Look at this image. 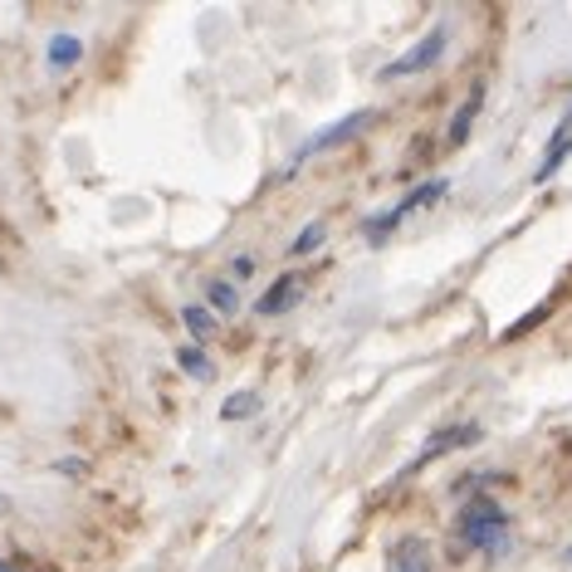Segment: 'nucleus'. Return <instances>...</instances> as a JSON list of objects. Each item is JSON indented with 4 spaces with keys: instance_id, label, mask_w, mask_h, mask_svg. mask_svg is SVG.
I'll return each instance as SVG.
<instances>
[{
    "instance_id": "obj_1",
    "label": "nucleus",
    "mask_w": 572,
    "mask_h": 572,
    "mask_svg": "<svg viewBox=\"0 0 572 572\" xmlns=\"http://www.w3.org/2000/svg\"><path fill=\"white\" fill-rule=\"evenodd\" d=\"M455 543L484 558H504L514 549V524H509V509L500 500H470L455 519Z\"/></svg>"
},
{
    "instance_id": "obj_11",
    "label": "nucleus",
    "mask_w": 572,
    "mask_h": 572,
    "mask_svg": "<svg viewBox=\"0 0 572 572\" xmlns=\"http://www.w3.org/2000/svg\"><path fill=\"white\" fill-rule=\"evenodd\" d=\"M181 323H186V333H191V338H196V347H201V343L210 338V333L220 328V318L210 314L206 304H186V308H181Z\"/></svg>"
},
{
    "instance_id": "obj_5",
    "label": "nucleus",
    "mask_w": 572,
    "mask_h": 572,
    "mask_svg": "<svg viewBox=\"0 0 572 572\" xmlns=\"http://www.w3.org/2000/svg\"><path fill=\"white\" fill-rule=\"evenodd\" d=\"M484 93H490V83H484V79L470 83L465 103L455 108L451 128H445V138H451V147H465V142H470V132H475V118H480V108H484Z\"/></svg>"
},
{
    "instance_id": "obj_7",
    "label": "nucleus",
    "mask_w": 572,
    "mask_h": 572,
    "mask_svg": "<svg viewBox=\"0 0 572 572\" xmlns=\"http://www.w3.org/2000/svg\"><path fill=\"white\" fill-rule=\"evenodd\" d=\"M387 572H435L431 543H421V539H396L392 549H387Z\"/></svg>"
},
{
    "instance_id": "obj_6",
    "label": "nucleus",
    "mask_w": 572,
    "mask_h": 572,
    "mask_svg": "<svg viewBox=\"0 0 572 572\" xmlns=\"http://www.w3.org/2000/svg\"><path fill=\"white\" fill-rule=\"evenodd\" d=\"M298 294H304V284H298V275H279L265 294H259L255 314H259V318H279V314H289V308L298 304Z\"/></svg>"
},
{
    "instance_id": "obj_4",
    "label": "nucleus",
    "mask_w": 572,
    "mask_h": 572,
    "mask_svg": "<svg viewBox=\"0 0 572 572\" xmlns=\"http://www.w3.org/2000/svg\"><path fill=\"white\" fill-rule=\"evenodd\" d=\"M372 122H382V114H377V108H357V114H347L343 122H328V128H318L314 138H308V142H304V147H298V152H294L289 171H298V167H304V161L314 157V152H323V147H343V142H353L357 132H367V128H372ZM289 171H284V177H289Z\"/></svg>"
},
{
    "instance_id": "obj_14",
    "label": "nucleus",
    "mask_w": 572,
    "mask_h": 572,
    "mask_svg": "<svg viewBox=\"0 0 572 572\" xmlns=\"http://www.w3.org/2000/svg\"><path fill=\"white\" fill-rule=\"evenodd\" d=\"M177 367L186 372V377H196V382H210V372H216V367H210V357L196 343H186L181 353H177Z\"/></svg>"
},
{
    "instance_id": "obj_17",
    "label": "nucleus",
    "mask_w": 572,
    "mask_h": 572,
    "mask_svg": "<svg viewBox=\"0 0 572 572\" xmlns=\"http://www.w3.org/2000/svg\"><path fill=\"white\" fill-rule=\"evenodd\" d=\"M563 563H568V568H572V543H568V549H563Z\"/></svg>"
},
{
    "instance_id": "obj_2",
    "label": "nucleus",
    "mask_w": 572,
    "mask_h": 572,
    "mask_svg": "<svg viewBox=\"0 0 572 572\" xmlns=\"http://www.w3.org/2000/svg\"><path fill=\"white\" fill-rule=\"evenodd\" d=\"M445 49H451V24H431L421 40L406 49V55H396L392 65H382L377 69V79L382 83H402V79H416V73H426V69H435L445 59Z\"/></svg>"
},
{
    "instance_id": "obj_12",
    "label": "nucleus",
    "mask_w": 572,
    "mask_h": 572,
    "mask_svg": "<svg viewBox=\"0 0 572 572\" xmlns=\"http://www.w3.org/2000/svg\"><path fill=\"white\" fill-rule=\"evenodd\" d=\"M259 412V392L255 387H245V392H235L220 402V421H245V416H255Z\"/></svg>"
},
{
    "instance_id": "obj_16",
    "label": "nucleus",
    "mask_w": 572,
    "mask_h": 572,
    "mask_svg": "<svg viewBox=\"0 0 572 572\" xmlns=\"http://www.w3.org/2000/svg\"><path fill=\"white\" fill-rule=\"evenodd\" d=\"M59 475H83V460H59Z\"/></svg>"
},
{
    "instance_id": "obj_13",
    "label": "nucleus",
    "mask_w": 572,
    "mask_h": 572,
    "mask_svg": "<svg viewBox=\"0 0 572 572\" xmlns=\"http://www.w3.org/2000/svg\"><path fill=\"white\" fill-rule=\"evenodd\" d=\"M323 240H328V226H323V220H308V226L289 240V255H294V259H304V255H314Z\"/></svg>"
},
{
    "instance_id": "obj_3",
    "label": "nucleus",
    "mask_w": 572,
    "mask_h": 572,
    "mask_svg": "<svg viewBox=\"0 0 572 572\" xmlns=\"http://www.w3.org/2000/svg\"><path fill=\"white\" fill-rule=\"evenodd\" d=\"M445 191H451V181H445V177H431V181H421V186H412V191H406L402 196V201H396L392 210H387V216H372L367 220V226H363V235H367V245H382V240H387V235L396 230V226H402V220L406 216H412V210H426V206H435V201H441V196Z\"/></svg>"
},
{
    "instance_id": "obj_10",
    "label": "nucleus",
    "mask_w": 572,
    "mask_h": 572,
    "mask_svg": "<svg viewBox=\"0 0 572 572\" xmlns=\"http://www.w3.org/2000/svg\"><path fill=\"white\" fill-rule=\"evenodd\" d=\"M45 59H49V69H73L83 59V40L79 34H55L45 49Z\"/></svg>"
},
{
    "instance_id": "obj_9",
    "label": "nucleus",
    "mask_w": 572,
    "mask_h": 572,
    "mask_svg": "<svg viewBox=\"0 0 572 572\" xmlns=\"http://www.w3.org/2000/svg\"><path fill=\"white\" fill-rule=\"evenodd\" d=\"M206 308H210L216 318L240 314V289H235L230 279H210V284H206Z\"/></svg>"
},
{
    "instance_id": "obj_15",
    "label": "nucleus",
    "mask_w": 572,
    "mask_h": 572,
    "mask_svg": "<svg viewBox=\"0 0 572 572\" xmlns=\"http://www.w3.org/2000/svg\"><path fill=\"white\" fill-rule=\"evenodd\" d=\"M240 279H255V255H235L230 259V284H240Z\"/></svg>"
},
{
    "instance_id": "obj_18",
    "label": "nucleus",
    "mask_w": 572,
    "mask_h": 572,
    "mask_svg": "<svg viewBox=\"0 0 572 572\" xmlns=\"http://www.w3.org/2000/svg\"><path fill=\"white\" fill-rule=\"evenodd\" d=\"M0 572H20V568H10V563H0Z\"/></svg>"
},
{
    "instance_id": "obj_8",
    "label": "nucleus",
    "mask_w": 572,
    "mask_h": 572,
    "mask_svg": "<svg viewBox=\"0 0 572 572\" xmlns=\"http://www.w3.org/2000/svg\"><path fill=\"white\" fill-rule=\"evenodd\" d=\"M475 441H480V426H445L441 435H431V441H426V451H421V455L412 460V470L431 465V460H441L445 451H460V445H475Z\"/></svg>"
}]
</instances>
